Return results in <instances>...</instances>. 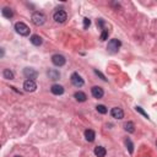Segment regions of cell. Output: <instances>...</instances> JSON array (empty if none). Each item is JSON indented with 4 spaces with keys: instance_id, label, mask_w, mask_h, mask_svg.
<instances>
[{
    "instance_id": "9",
    "label": "cell",
    "mask_w": 157,
    "mask_h": 157,
    "mask_svg": "<svg viewBox=\"0 0 157 157\" xmlns=\"http://www.w3.org/2000/svg\"><path fill=\"white\" fill-rule=\"evenodd\" d=\"M110 115L114 118V119H123L124 118V112L121 108H118V107H114L110 110Z\"/></svg>"
},
{
    "instance_id": "26",
    "label": "cell",
    "mask_w": 157,
    "mask_h": 157,
    "mask_svg": "<svg viewBox=\"0 0 157 157\" xmlns=\"http://www.w3.org/2000/svg\"><path fill=\"white\" fill-rule=\"evenodd\" d=\"M95 73H96V75H98V76H100L103 81H107V79H106V76H104V75L101 73V71H98V70H96V69H95Z\"/></svg>"
},
{
    "instance_id": "1",
    "label": "cell",
    "mask_w": 157,
    "mask_h": 157,
    "mask_svg": "<svg viewBox=\"0 0 157 157\" xmlns=\"http://www.w3.org/2000/svg\"><path fill=\"white\" fill-rule=\"evenodd\" d=\"M31 20L32 22L36 26H42L45 20H47V17H45V15L43 13H39V11H36V13H33L32 14V17H31Z\"/></svg>"
},
{
    "instance_id": "4",
    "label": "cell",
    "mask_w": 157,
    "mask_h": 157,
    "mask_svg": "<svg viewBox=\"0 0 157 157\" xmlns=\"http://www.w3.org/2000/svg\"><path fill=\"white\" fill-rule=\"evenodd\" d=\"M53 19L55 20V22H58V24H64V22L66 21V19H68V15H66L65 11L60 9V10H58V11L54 13Z\"/></svg>"
},
{
    "instance_id": "21",
    "label": "cell",
    "mask_w": 157,
    "mask_h": 157,
    "mask_svg": "<svg viewBox=\"0 0 157 157\" xmlns=\"http://www.w3.org/2000/svg\"><path fill=\"white\" fill-rule=\"evenodd\" d=\"M96 108H97V112L101 113V114H106L108 112V109L106 108V106H103V104H98Z\"/></svg>"
},
{
    "instance_id": "24",
    "label": "cell",
    "mask_w": 157,
    "mask_h": 157,
    "mask_svg": "<svg viewBox=\"0 0 157 157\" xmlns=\"http://www.w3.org/2000/svg\"><path fill=\"white\" fill-rule=\"evenodd\" d=\"M90 25H91V20L87 19V17H85V19H84V28H85V30H87V28L90 27Z\"/></svg>"
},
{
    "instance_id": "15",
    "label": "cell",
    "mask_w": 157,
    "mask_h": 157,
    "mask_svg": "<svg viewBox=\"0 0 157 157\" xmlns=\"http://www.w3.org/2000/svg\"><path fill=\"white\" fill-rule=\"evenodd\" d=\"M30 40H31V43L33 45H40V44H42V42H43L42 37L38 36V34H33V36H31Z\"/></svg>"
},
{
    "instance_id": "14",
    "label": "cell",
    "mask_w": 157,
    "mask_h": 157,
    "mask_svg": "<svg viewBox=\"0 0 157 157\" xmlns=\"http://www.w3.org/2000/svg\"><path fill=\"white\" fill-rule=\"evenodd\" d=\"M48 76H49V79L50 80H59V77H60V74H59V71L58 70H55V69H50V70H48Z\"/></svg>"
},
{
    "instance_id": "8",
    "label": "cell",
    "mask_w": 157,
    "mask_h": 157,
    "mask_svg": "<svg viewBox=\"0 0 157 157\" xmlns=\"http://www.w3.org/2000/svg\"><path fill=\"white\" fill-rule=\"evenodd\" d=\"M24 89L26 92H33L37 89V84L33 80H26L24 82Z\"/></svg>"
},
{
    "instance_id": "12",
    "label": "cell",
    "mask_w": 157,
    "mask_h": 157,
    "mask_svg": "<svg viewBox=\"0 0 157 157\" xmlns=\"http://www.w3.org/2000/svg\"><path fill=\"white\" fill-rule=\"evenodd\" d=\"M95 137H96V133L94 130H91V129H87L85 130V139L89 142H92V141H95Z\"/></svg>"
},
{
    "instance_id": "6",
    "label": "cell",
    "mask_w": 157,
    "mask_h": 157,
    "mask_svg": "<svg viewBox=\"0 0 157 157\" xmlns=\"http://www.w3.org/2000/svg\"><path fill=\"white\" fill-rule=\"evenodd\" d=\"M52 63H53L55 66H63V65H65L66 59L60 54H54L52 57Z\"/></svg>"
},
{
    "instance_id": "18",
    "label": "cell",
    "mask_w": 157,
    "mask_h": 157,
    "mask_svg": "<svg viewBox=\"0 0 157 157\" xmlns=\"http://www.w3.org/2000/svg\"><path fill=\"white\" fill-rule=\"evenodd\" d=\"M3 76L6 80H13L14 79V73L11 71L10 69H5V70L3 71Z\"/></svg>"
},
{
    "instance_id": "23",
    "label": "cell",
    "mask_w": 157,
    "mask_h": 157,
    "mask_svg": "<svg viewBox=\"0 0 157 157\" xmlns=\"http://www.w3.org/2000/svg\"><path fill=\"white\" fill-rule=\"evenodd\" d=\"M135 109H136V112H139L140 114H142V115H144V117L146 118V119H149V115H147V113L145 112V110H144L141 107H137V106H136V107H135Z\"/></svg>"
},
{
    "instance_id": "19",
    "label": "cell",
    "mask_w": 157,
    "mask_h": 157,
    "mask_svg": "<svg viewBox=\"0 0 157 157\" xmlns=\"http://www.w3.org/2000/svg\"><path fill=\"white\" fill-rule=\"evenodd\" d=\"M124 129L128 133H134V131H135V125H134L133 121H128V123L124 124Z\"/></svg>"
},
{
    "instance_id": "17",
    "label": "cell",
    "mask_w": 157,
    "mask_h": 157,
    "mask_svg": "<svg viewBox=\"0 0 157 157\" xmlns=\"http://www.w3.org/2000/svg\"><path fill=\"white\" fill-rule=\"evenodd\" d=\"M1 14L4 17H6V19H13V16H14V11L11 10L10 8H4L1 10Z\"/></svg>"
},
{
    "instance_id": "7",
    "label": "cell",
    "mask_w": 157,
    "mask_h": 157,
    "mask_svg": "<svg viewBox=\"0 0 157 157\" xmlns=\"http://www.w3.org/2000/svg\"><path fill=\"white\" fill-rule=\"evenodd\" d=\"M24 75L27 80L34 81V79H37V76H38V73L32 68H26V69H24Z\"/></svg>"
},
{
    "instance_id": "11",
    "label": "cell",
    "mask_w": 157,
    "mask_h": 157,
    "mask_svg": "<svg viewBox=\"0 0 157 157\" xmlns=\"http://www.w3.org/2000/svg\"><path fill=\"white\" fill-rule=\"evenodd\" d=\"M50 91H52V94H53V95H55V96H60V95L64 94V87H63L61 85L55 84V85H53V86L50 87Z\"/></svg>"
},
{
    "instance_id": "10",
    "label": "cell",
    "mask_w": 157,
    "mask_h": 157,
    "mask_svg": "<svg viewBox=\"0 0 157 157\" xmlns=\"http://www.w3.org/2000/svg\"><path fill=\"white\" fill-rule=\"evenodd\" d=\"M91 94H92V96H94L95 98H102L103 97V95H104V91H103V89L102 87H100V86H94L91 89Z\"/></svg>"
},
{
    "instance_id": "13",
    "label": "cell",
    "mask_w": 157,
    "mask_h": 157,
    "mask_svg": "<svg viewBox=\"0 0 157 157\" xmlns=\"http://www.w3.org/2000/svg\"><path fill=\"white\" fill-rule=\"evenodd\" d=\"M74 97H75V100H76L77 102H85V101L87 100L86 94H85V92H82V91H77V92H75Z\"/></svg>"
},
{
    "instance_id": "2",
    "label": "cell",
    "mask_w": 157,
    "mask_h": 157,
    "mask_svg": "<svg viewBox=\"0 0 157 157\" xmlns=\"http://www.w3.org/2000/svg\"><path fill=\"white\" fill-rule=\"evenodd\" d=\"M15 30L20 36L26 37V36L30 34V27H28L26 24H24V22H16L15 24Z\"/></svg>"
},
{
    "instance_id": "16",
    "label": "cell",
    "mask_w": 157,
    "mask_h": 157,
    "mask_svg": "<svg viewBox=\"0 0 157 157\" xmlns=\"http://www.w3.org/2000/svg\"><path fill=\"white\" fill-rule=\"evenodd\" d=\"M106 154H107V151H106V149H104L103 146H96L95 147V155L97 157H104V156H106Z\"/></svg>"
},
{
    "instance_id": "22",
    "label": "cell",
    "mask_w": 157,
    "mask_h": 157,
    "mask_svg": "<svg viewBox=\"0 0 157 157\" xmlns=\"http://www.w3.org/2000/svg\"><path fill=\"white\" fill-rule=\"evenodd\" d=\"M108 36H109V32H108V30H104L102 31V33H101V40H106V39H108Z\"/></svg>"
},
{
    "instance_id": "3",
    "label": "cell",
    "mask_w": 157,
    "mask_h": 157,
    "mask_svg": "<svg viewBox=\"0 0 157 157\" xmlns=\"http://www.w3.org/2000/svg\"><path fill=\"white\" fill-rule=\"evenodd\" d=\"M121 47V42L119 39H110L108 42V45H107V49L109 53H117L119 50V48Z\"/></svg>"
},
{
    "instance_id": "28",
    "label": "cell",
    "mask_w": 157,
    "mask_h": 157,
    "mask_svg": "<svg viewBox=\"0 0 157 157\" xmlns=\"http://www.w3.org/2000/svg\"><path fill=\"white\" fill-rule=\"evenodd\" d=\"M156 145H157V144H156Z\"/></svg>"
},
{
    "instance_id": "27",
    "label": "cell",
    "mask_w": 157,
    "mask_h": 157,
    "mask_svg": "<svg viewBox=\"0 0 157 157\" xmlns=\"http://www.w3.org/2000/svg\"><path fill=\"white\" fill-rule=\"evenodd\" d=\"M14 157H22V156H19V155H17V156H14Z\"/></svg>"
},
{
    "instance_id": "25",
    "label": "cell",
    "mask_w": 157,
    "mask_h": 157,
    "mask_svg": "<svg viewBox=\"0 0 157 157\" xmlns=\"http://www.w3.org/2000/svg\"><path fill=\"white\" fill-rule=\"evenodd\" d=\"M97 26H98V27H101L102 30H104V21H103L102 19L97 20Z\"/></svg>"
},
{
    "instance_id": "20",
    "label": "cell",
    "mask_w": 157,
    "mask_h": 157,
    "mask_svg": "<svg viewBox=\"0 0 157 157\" xmlns=\"http://www.w3.org/2000/svg\"><path fill=\"white\" fill-rule=\"evenodd\" d=\"M125 145H126V149L129 150V152L133 154L134 152V145H133L130 139H125Z\"/></svg>"
},
{
    "instance_id": "5",
    "label": "cell",
    "mask_w": 157,
    "mask_h": 157,
    "mask_svg": "<svg viewBox=\"0 0 157 157\" xmlns=\"http://www.w3.org/2000/svg\"><path fill=\"white\" fill-rule=\"evenodd\" d=\"M70 80H71V84L75 86V87H82L84 86V79L80 76V75L77 74V73H74L73 75H71V77H70Z\"/></svg>"
}]
</instances>
